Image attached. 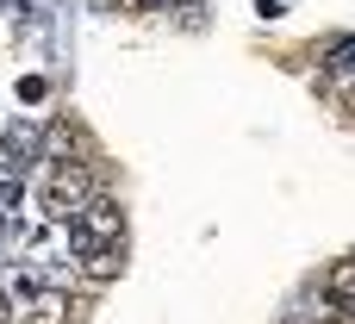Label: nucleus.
I'll use <instances>...</instances> for the list:
<instances>
[{"instance_id": "f257e3e1", "label": "nucleus", "mask_w": 355, "mask_h": 324, "mask_svg": "<svg viewBox=\"0 0 355 324\" xmlns=\"http://www.w3.org/2000/svg\"><path fill=\"white\" fill-rule=\"evenodd\" d=\"M69 244H75V256H94V250L125 244V212H119V200L94 194V200H87V206L69 219Z\"/></svg>"}, {"instance_id": "1a4fd4ad", "label": "nucleus", "mask_w": 355, "mask_h": 324, "mask_svg": "<svg viewBox=\"0 0 355 324\" xmlns=\"http://www.w3.org/2000/svg\"><path fill=\"white\" fill-rule=\"evenodd\" d=\"M112 6H125V12H144V6H168V0H112Z\"/></svg>"}, {"instance_id": "9d476101", "label": "nucleus", "mask_w": 355, "mask_h": 324, "mask_svg": "<svg viewBox=\"0 0 355 324\" xmlns=\"http://www.w3.org/2000/svg\"><path fill=\"white\" fill-rule=\"evenodd\" d=\"M0 324H12V293L0 287Z\"/></svg>"}, {"instance_id": "6e6552de", "label": "nucleus", "mask_w": 355, "mask_h": 324, "mask_svg": "<svg viewBox=\"0 0 355 324\" xmlns=\"http://www.w3.org/2000/svg\"><path fill=\"white\" fill-rule=\"evenodd\" d=\"M19 100H44V75H25L19 81Z\"/></svg>"}, {"instance_id": "20e7f679", "label": "nucleus", "mask_w": 355, "mask_h": 324, "mask_svg": "<svg viewBox=\"0 0 355 324\" xmlns=\"http://www.w3.org/2000/svg\"><path fill=\"white\" fill-rule=\"evenodd\" d=\"M81 268H87L94 281H112V275L125 268V244H112V250H94V256H81Z\"/></svg>"}, {"instance_id": "7ed1b4c3", "label": "nucleus", "mask_w": 355, "mask_h": 324, "mask_svg": "<svg viewBox=\"0 0 355 324\" xmlns=\"http://www.w3.org/2000/svg\"><path fill=\"white\" fill-rule=\"evenodd\" d=\"M37 156H44V131L37 125H6V137H0V175L19 181Z\"/></svg>"}, {"instance_id": "0eeeda50", "label": "nucleus", "mask_w": 355, "mask_h": 324, "mask_svg": "<svg viewBox=\"0 0 355 324\" xmlns=\"http://www.w3.org/2000/svg\"><path fill=\"white\" fill-rule=\"evenodd\" d=\"M324 69H331V75H337V69H355V37H337V44H331Z\"/></svg>"}, {"instance_id": "39448f33", "label": "nucleus", "mask_w": 355, "mask_h": 324, "mask_svg": "<svg viewBox=\"0 0 355 324\" xmlns=\"http://www.w3.org/2000/svg\"><path fill=\"white\" fill-rule=\"evenodd\" d=\"M62 318H69V300H62V293H37L31 324H62Z\"/></svg>"}, {"instance_id": "423d86ee", "label": "nucleus", "mask_w": 355, "mask_h": 324, "mask_svg": "<svg viewBox=\"0 0 355 324\" xmlns=\"http://www.w3.org/2000/svg\"><path fill=\"white\" fill-rule=\"evenodd\" d=\"M324 293H331V300H355V262H343V268L324 275Z\"/></svg>"}, {"instance_id": "f03ea898", "label": "nucleus", "mask_w": 355, "mask_h": 324, "mask_svg": "<svg viewBox=\"0 0 355 324\" xmlns=\"http://www.w3.org/2000/svg\"><path fill=\"white\" fill-rule=\"evenodd\" d=\"M94 181H100L94 162H50V187H44L50 219H75V212L94 200Z\"/></svg>"}]
</instances>
